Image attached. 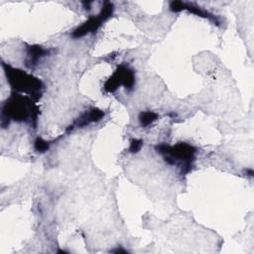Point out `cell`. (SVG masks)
Wrapping results in <instances>:
<instances>
[{"label":"cell","mask_w":254,"mask_h":254,"mask_svg":"<svg viewBox=\"0 0 254 254\" xmlns=\"http://www.w3.org/2000/svg\"><path fill=\"white\" fill-rule=\"evenodd\" d=\"M123 85L127 90H132L135 85V72L126 64H120L113 74L105 81L104 90L106 92H114L119 86Z\"/></svg>","instance_id":"5"},{"label":"cell","mask_w":254,"mask_h":254,"mask_svg":"<svg viewBox=\"0 0 254 254\" xmlns=\"http://www.w3.org/2000/svg\"><path fill=\"white\" fill-rule=\"evenodd\" d=\"M104 112L96 107H92L86 111H84L78 118H76L70 126L66 129V132H70L76 128H82L91 123H95L100 121L104 117Z\"/></svg>","instance_id":"7"},{"label":"cell","mask_w":254,"mask_h":254,"mask_svg":"<svg viewBox=\"0 0 254 254\" xmlns=\"http://www.w3.org/2000/svg\"><path fill=\"white\" fill-rule=\"evenodd\" d=\"M49 54H50V50L46 49L40 45L27 46L26 59L24 61L25 65L28 68L33 69L38 65L39 61H41V59L48 56Z\"/></svg>","instance_id":"8"},{"label":"cell","mask_w":254,"mask_h":254,"mask_svg":"<svg viewBox=\"0 0 254 254\" xmlns=\"http://www.w3.org/2000/svg\"><path fill=\"white\" fill-rule=\"evenodd\" d=\"M155 149L168 164L178 166L182 174L185 175L191 171L195 160V148L190 144L185 142H180L173 146L159 144Z\"/></svg>","instance_id":"3"},{"label":"cell","mask_w":254,"mask_h":254,"mask_svg":"<svg viewBox=\"0 0 254 254\" xmlns=\"http://www.w3.org/2000/svg\"><path fill=\"white\" fill-rule=\"evenodd\" d=\"M143 146V140L141 139H132L129 146V152L130 153H137L140 151V149Z\"/></svg>","instance_id":"11"},{"label":"cell","mask_w":254,"mask_h":254,"mask_svg":"<svg viewBox=\"0 0 254 254\" xmlns=\"http://www.w3.org/2000/svg\"><path fill=\"white\" fill-rule=\"evenodd\" d=\"M170 10L172 12H181V11H188L190 12L192 14H195L196 16L202 17V18H206L208 20H210L212 23H214L215 25L219 26L220 25V21L219 19L212 13L208 12L205 9H202L201 7L197 6L194 3H190V2H182V1H173L170 4Z\"/></svg>","instance_id":"6"},{"label":"cell","mask_w":254,"mask_h":254,"mask_svg":"<svg viewBox=\"0 0 254 254\" xmlns=\"http://www.w3.org/2000/svg\"><path fill=\"white\" fill-rule=\"evenodd\" d=\"M50 145H51V141L44 140V139L41 138V137H37L36 140H35V142H34L35 149H36V151H38L39 153H45L46 151H48L49 148H50Z\"/></svg>","instance_id":"10"},{"label":"cell","mask_w":254,"mask_h":254,"mask_svg":"<svg viewBox=\"0 0 254 254\" xmlns=\"http://www.w3.org/2000/svg\"><path fill=\"white\" fill-rule=\"evenodd\" d=\"M112 252H123V253H126V250H124V249H119V248H117V249H114V250H112Z\"/></svg>","instance_id":"12"},{"label":"cell","mask_w":254,"mask_h":254,"mask_svg":"<svg viewBox=\"0 0 254 254\" xmlns=\"http://www.w3.org/2000/svg\"><path fill=\"white\" fill-rule=\"evenodd\" d=\"M34 99L28 95L13 92L12 95L3 102L1 111V125L5 128L10 121L30 122L36 126L39 108L35 105Z\"/></svg>","instance_id":"1"},{"label":"cell","mask_w":254,"mask_h":254,"mask_svg":"<svg viewBox=\"0 0 254 254\" xmlns=\"http://www.w3.org/2000/svg\"><path fill=\"white\" fill-rule=\"evenodd\" d=\"M113 11H114L113 4L110 2H105L98 15L89 17L84 23H82V25L78 26L72 32L71 34L72 38L77 39V38L84 37L87 34L95 33L102 26V24L112 16Z\"/></svg>","instance_id":"4"},{"label":"cell","mask_w":254,"mask_h":254,"mask_svg":"<svg viewBox=\"0 0 254 254\" xmlns=\"http://www.w3.org/2000/svg\"><path fill=\"white\" fill-rule=\"evenodd\" d=\"M2 67L11 89L16 93H25L35 101L39 100L44 90V83L41 79L20 68L2 62Z\"/></svg>","instance_id":"2"},{"label":"cell","mask_w":254,"mask_h":254,"mask_svg":"<svg viewBox=\"0 0 254 254\" xmlns=\"http://www.w3.org/2000/svg\"><path fill=\"white\" fill-rule=\"evenodd\" d=\"M159 115L156 112L153 111H144L141 112L139 115V121L141 126L143 127H148L149 125H151L154 121H156L158 119Z\"/></svg>","instance_id":"9"}]
</instances>
